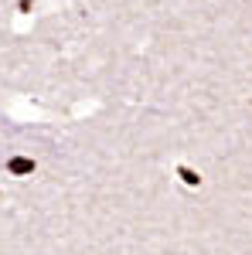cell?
<instances>
[{
    "label": "cell",
    "mask_w": 252,
    "mask_h": 255,
    "mask_svg": "<svg viewBox=\"0 0 252 255\" xmlns=\"http://www.w3.org/2000/svg\"><path fill=\"white\" fill-rule=\"evenodd\" d=\"M7 170H10V174H17V177L34 174V160H27V157H14L10 163H7Z\"/></svg>",
    "instance_id": "obj_1"
},
{
    "label": "cell",
    "mask_w": 252,
    "mask_h": 255,
    "mask_svg": "<svg viewBox=\"0 0 252 255\" xmlns=\"http://www.w3.org/2000/svg\"><path fill=\"white\" fill-rule=\"evenodd\" d=\"M177 177H181V180H184L188 187H198V184H201V177L194 174L191 167H177Z\"/></svg>",
    "instance_id": "obj_2"
}]
</instances>
